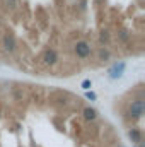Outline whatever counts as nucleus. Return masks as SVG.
<instances>
[{
  "instance_id": "nucleus-1",
  "label": "nucleus",
  "mask_w": 145,
  "mask_h": 147,
  "mask_svg": "<svg viewBox=\"0 0 145 147\" xmlns=\"http://www.w3.org/2000/svg\"><path fill=\"white\" fill-rule=\"evenodd\" d=\"M72 51L73 55L79 58V60H87V58H91L92 57V53H94V46L87 41V39H77L75 43L72 45Z\"/></svg>"
},
{
  "instance_id": "nucleus-2",
  "label": "nucleus",
  "mask_w": 145,
  "mask_h": 147,
  "mask_svg": "<svg viewBox=\"0 0 145 147\" xmlns=\"http://www.w3.org/2000/svg\"><path fill=\"white\" fill-rule=\"evenodd\" d=\"M0 46H2V50H3L5 53H9V55L15 53V51L19 50V43H17L15 36H14L12 33H7V31H3V33L0 34Z\"/></svg>"
},
{
  "instance_id": "nucleus-3",
  "label": "nucleus",
  "mask_w": 145,
  "mask_h": 147,
  "mask_svg": "<svg viewBox=\"0 0 145 147\" xmlns=\"http://www.w3.org/2000/svg\"><path fill=\"white\" fill-rule=\"evenodd\" d=\"M94 58L97 60V62H101V63H106L111 60V57H113V53H111V50L108 48H104V46H96V50H94Z\"/></svg>"
},
{
  "instance_id": "nucleus-4",
  "label": "nucleus",
  "mask_w": 145,
  "mask_h": 147,
  "mask_svg": "<svg viewBox=\"0 0 145 147\" xmlns=\"http://www.w3.org/2000/svg\"><path fill=\"white\" fill-rule=\"evenodd\" d=\"M82 118L85 123H92L97 120V111L91 106H82Z\"/></svg>"
},
{
  "instance_id": "nucleus-5",
  "label": "nucleus",
  "mask_w": 145,
  "mask_h": 147,
  "mask_svg": "<svg viewBox=\"0 0 145 147\" xmlns=\"http://www.w3.org/2000/svg\"><path fill=\"white\" fill-rule=\"evenodd\" d=\"M0 2H2L0 9L3 12H15L21 5V0H0Z\"/></svg>"
},
{
  "instance_id": "nucleus-6",
  "label": "nucleus",
  "mask_w": 145,
  "mask_h": 147,
  "mask_svg": "<svg viewBox=\"0 0 145 147\" xmlns=\"http://www.w3.org/2000/svg\"><path fill=\"white\" fill-rule=\"evenodd\" d=\"M123 70H125V62H116L114 65H113V69L109 70V77L111 79H118V77H121V74H123Z\"/></svg>"
},
{
  "instance_id": "nucleus-7",
  "label": "nucleus",
  "mask_w": 145,
  "mask_h": 147,
  "mask_svg": "<svg viewBox=\"0 0 145 147\" xmlns=\"http://www.w3.org/2000/svg\"><path fill=\"white\" fill-rule=\"evenodd\" d=\"M91 86H92V82H91V79H85V80L82 82V87H84V89H89Z\"/></svg>"
},
{
  "instance_id": "nucleus-8",
  "label": "nucleus",
  "mask_w": 145,
  "mask_h": 147,
  "mask_svg": "<svg viewBox=\"0 0 145 147\" xmlns=\"http://www.w3.org/2000/svg\"><path fill=\"white\" fill-rule=\"evenodd\" d=\"M85 98H87V99H91V101H96V94H94V92H91V91H87V92H85Z\"/></svg>"
}]
</instances>
